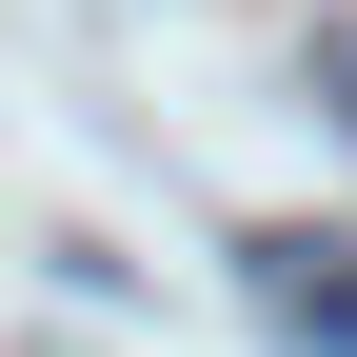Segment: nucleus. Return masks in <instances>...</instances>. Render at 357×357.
<instances>
[{"instance_id":"obj_1","label":"nucleus","mask_w":357,"mask_h":357,"mask_svg":"<svg viewBox=\"0 0 357 357\" xmlns=\"http://www.w3.org/2000/svg\"><path fill=\"white\" fill-rule=\"evenodd\" d=\"M258 318L318 337V357H357V238H258Z\"/></svg>"}]
</instances>
